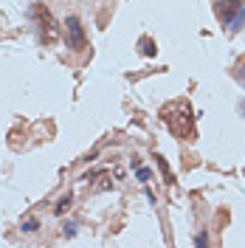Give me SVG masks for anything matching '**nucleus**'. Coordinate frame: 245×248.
Returning <instances> with one entry per match:
<instances>
[{
	"mask_svg": "<svg viewBox=\"0 0 245 248\" xmlns=\"http://www.w3.org/2000/svg\"><path fill=\"white\" fill-rule=\"evenodd\" d=\"M138 46H141V54H144V57H155V43L150 40V37H141Z\"/></svg>",
	"mask_w": 245,
	"mask_h": 248,
	"instance_id": "5",
	"label": "nucleus"
},
{
	"mask_svg": "<svg viewBox=\"0 0 245 248\" xmlns=\"http://www.w3.org/2000/svg\"><path fill=\"white\" fill-rule=\"evenodd\" d=\"M68 206H71V195H68V198H62V201L57 203V209H54V212H57V215H65V209H68Z\"/></svg>",
	"mask_w": 245,
	"mask_h": 248,
	"instance_id": "6",
	"label": "nucleus"
},
{
	"mask_svg": "<svg viewBox=\"0 0 245 248\" xmlns=\"http://www.w3.org/2000/svg\"><path fill=\"white\" fill-rule=\"evenodd\" d=\"M138 167V164H136ZM150 178H153V172L147 170V167H138V181H150Z\"/></svg>",
	"mask_w": 245,
	"mask_h": 248,
	"instance_id": "7",
	"label": "nucleus"
},
{
	"mask_svg": "<svg viewBox=\"0 0 245 248\" xmlns=\"http://www.w3.org/2000/svg\"><path fill=\"white\" fill-rule=\"evenodd\" d=\"M68 37H71V48H85V34H82V23L79 17H68Z\"/></svg>",
	"mask_w": 245,
	"mask_h": 248,
	"instance_id": "4",
	"label": "nucleus"
},
{
	"mask_svg": "<svg viewBox=\"0 0 245 248\" xmlns=\"http://www.w3.org/2000/svg\"><path fill=\"white\" fill-rule=\"evenodd\" d=\"M23 232H37V220H29V223L23 226Z\"/></svg>",
	"mask_w": 245,
	"mask_h": 248,
	"instance_id": "8",
	"label": "nucleus"
},
{
	"mask_svg": "<svg viewBox=\"0 0 245 248\" xmlns=\"http://www.w3.org/2000/svg\"><path fill=\"white\" fill-rule=\"evenodd\" d=\"M34 20H37V29H40V37L46 40V43H54L57 37H60V31H57V23H54V17H51V12H48L43 3H37L34 6Z\"/></svg>",
	"mask_w": 245,
	"mask_h": 248,
	"instance_id": "3",
	"label": "nucleus"
},
{
	"mask_svg": "<svg viewBox=\"0 0 245 248\" xmlns=\"http://www.w3.org/2000/svg\"><path fill=\"white\" fill-rule=\"evenodd\" d=\"M214 12L223 23V29H229L231 34L243 29L245 23V0H217Z\"/></svg>",
	"mask_w": 245,
	"mask_h": 248,
	"instance_id": "2",
	"label": "nucleus"
},
{
	"mask_svg": "<svg viewBox=\"0 0 245 248\" xmlns=\"http://www.w3.org/2000/svg\"><path fill=\"white\" fill-rule=\"evenodd\" d=\"M161 119H164V124L169 127L172 136H178V139H189V136H195V116H192L189 102L175 99V102L164 105V108H161Z\"/></svg>",
	"mask_w": 245,
	"mask_h": 248,
	"instance_id": "1",
	"label": "nucleus"
}]
</instances>
